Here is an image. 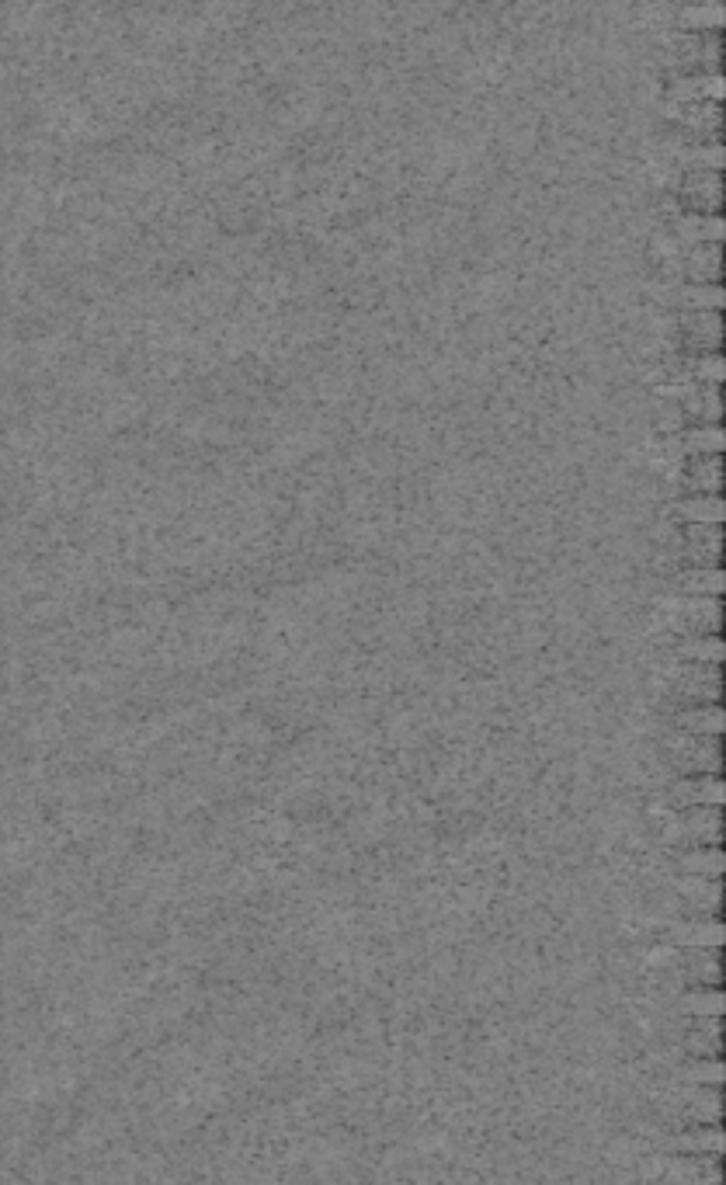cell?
I'll list each match as a JSON object with an SVG mask.
<instances>
[{"instance_id":"obj_1","label":"cell","mask_w":726,"mask_h":1185,"mask_svg":"<svg viewBox=\"0 0 726 1185\" xmlns=\"http://www.w3.org/2000/svg\"><path fill=\"white\" fill-rule=\"evenodd\" d=\"M720 623H723V609L713 595H688L681 602L667 605V626H671V633H685V636L716 633Z\"/></svg>"},{"instance_id":"obj_2","label":"cell","mask_w":726,"mask_h":1185,"mask_svg":"<svg viewBox=\"0 0 726 1185\" xmlns=\"http://www.w3.org/2000/svg\"><path fill=\"white\" fill-rule=\"evenodd\" d=\"M674 737L671 744V762L678 765V772L685 775H706V772H720L723 765V748L720 737H706V734H688Z\"/></svg>"},{"instance_id":"obj_3","label":"cell","mask_w":726,"mask_h":1185,"mask_svg":"<svg viewBox=\"0 0 726 1185\" xmlns=\"http://www.w3.org/2000/svg\"><path fill=\"white\" fill-rule=\"evenodd\" d=\"M671 841L678 845H720L723 841V814L720 807H685L671 831Z\"/></svg>"},{"instance_id":"obj_4","label":"cell","mask_w":726,"mask_h":1185,"mask_svg":"<svg viewBox=\"0 0 726 1185\" xmlns=\"http://www.w3.org/2000/svg\"><path fill=\"white\" fill-rule=\"evenodd\" d=\"M720 668L709 661H685V668L674 678V692L688 702H716L720 699Z\"/></svg>"},{"instance_id":"obj_5","label":"cell","mask_w":726,"mask_h":1185,"mask_svg":"<svg viewBox=\"0 0 726 1185\" xmlns=\"http://www.w3.org/2000/svg\"><path fill=\"white\" fill-rule=\"evenodd\" d=\"M726 796V786L723 779L716 772H706V775H688L685 782H678V786L671 789V796H667V803H671L674 810H685V807H720Z\"/></svg>"},{"instance_id":"obj_6","label":"cell","mask_w":726,"mask_h":1185,"mask_svg":"<svg viewBox=\"0 0 726 1185\" xmlns=\"http://www.w3.org/2000/svg\"><path fill=\"white\" fill-rule=\"evenodd\" d=\"M685 557L695 567H720L723 560V532L720 522H688Z\"/></svg>"},{"instance_id":"obj_7","label":"cell","mask_w":726,"mask_h":1185,"mask_svg":"<svg viewBox=\"0 0 726 1185\" xmlns=\"http://www.w3.org/2000/svg\"><path fill=\"white\" fill-rule=\"evenodd\" d=\"M726 939V928L723 921L716 918V914H709V918H699V921H685V925H674L671 928V942H678V946H706V949H720Z\"/></svg>"},{"instance_id":"obj_8","label":"cell","mask_w":726,"mask_h":1185,"mask_svg":"<svg viewBox=\"0 0 726 1185\" xmlns=\"http://www.w3.org/2000/svg\"><path fill=\"white\" fill-rule=\"evenodd\" d=\"M678 730L720 737L723 734V706L720 702H692V706H685L678 713Z\"/></svg>"},{"instance_id":"obj_9","label":"cell","mask_w":726,"mask_h":1185,"mask_svg":"<svg viewBox=\"0 0 726 1185\" xmlns=\"http://www.w3.org/2000/svg\"><path fill=\"white\" fill-rule=\"evenodd\" d=\"M678 894L685 897L688 904L695 907V911L702 914H716L720 911V901H723V890H720V880H706V876H695V873H685L678 880Z\"/></svg>"},{"instance_id":"obj_10","label":"cell","mask_w":726,"mask_h":1185,"mask_svg":"<svg viewBox=\"0 0 726 1185\" xmlns=\"http://www.w3.org/2000/svg\"><path fill=\"white\" fill-rule=\"evenodd\" d=\"M723 487V466L716 452H706V459H692L685 470L688 494H716Z\"/></svg>"},{"instance_id":"obj_11","label":"cell","mask_w":726,"mask_h":1185,"mask_svg":"<svg viewBox=\"0 0 726 1185\" xmlns=\"http://www.w3.org/2000/svg\"><path fill=\"white\" fill-rule=\"evenodd\" d=\"M674 515L681 522H723L726 504L720 494H688L685 501L674 504Z\"/></svg>"},{"instance_id":"obj_12","label":"cell","mask_w":726,"mask_h":1185,"mask_svg":"<svg viewBox=\"0 0 726 1185\" xmlns=\"http://www.w3.org/2000/svg\"><path fill=\"white\" fill-rule=\"evenodd\" d=\"M723 1147H726V1140H723L720 1123H706V1126H699V1130H685L678 1140H674V1151L678 1154H716V1158H720Z\"/></svg>"},{"instance_id":"obj_13","label":"cell","mask_w":726,"mask_h":1185,"mask_svg":"<svg viewBox=\"0 0 726 1185\" xmlns=\"http://www.w3.org/2000/svg\"><path fill=\"white\" fill-rule=\"evenodd\" d=\"M685 1050L695 1053V1057H720V1050H723L720 1019H713V1015H699V1019H695V1029L685 1040Z\"/></svg>"},{"instance_id":"obj_14","label":"cell","mask_w":726,"mask_h":1185,"mask_svg":"<svg viewBox=\"0 0 726 1185\" xmlns=\"http://www.w3.org/2000/svg\"><path fill=\"white\" fill-rule=\"evenodd\" d=\"M681 869L706 880H723V848L720 845H692L681 855Z\"/></svg>"},{"instance_id":"obj_15","label":"cell","mask_w":726,"mask_h":1185,"mask_svg":"<svg viewBox=\"0 0 726 1185\" xmlns=\"http://www.w3.org/2000/svg\"><path fill=\"white\" fill-rule=\"evenodd\" d=\"M678 1008L688 1015V1019H699V1015H713V1019H720L723 1015L720 984H706V987H695V991H685V998L678 1001Z\"/></svg>"},{"instance_id":"obj_16","label":"cell","mask_w":726,"mask_h":1185,"mask_svg":"<svg viewBox=\"0 0 726 1185\" xmlns=\"http://www.w3.org/2000/svg\"><path fill=\"white\" fill-rule=\"evenodd\" d=\"M681 967H685V977L695 980V984H720V956H716V949L688 946V956Z\"/></svg>"},{"instance_id":"obj_17","label":"cell","mask_w":726,"mask_h":1185,"mask_svg":"<svg viewBox=\"0 0 726 1185\" xmlns=\"http://www.w3.org/2000/svg\"><path fill=\"white\" fill-rule=\"evenodd\" d=\"M726 654L723 640L716 633H699V636H685V640L678 643V657L681 661H709V664H720Z\"/></svg>"},{"instance_id":"obj_18","label":"cell","mask_w":726,"mask_h":1185,"mask_svg":"<svg viewBox=\"0 0 726 1185\" xmlns=\"http://www.w3.org/2000/svg\"><path fill=\"white\" fill-rule=\"evenodd\" d=\"M681 591L685 595H713L720 598L723 595V570L720 567H695V570H685V574L678 577Z\"/></svg>"},{"instance_id":"obj_19","label":"cell","mask_w":726,"mask_h":1185,"mask_svg":"<svg viewBox=\"0 0 726 1185\" xmlns=\"http://www.w3.org/2000/svg\"><path fill=\"white\" fill-rule=\"evenodd\" d=\"M688 1116L695 1123H720L723 1116V1099L716 1092V1085H695V1099L688 1106Z\"/></svg>"},{"instance_id":"obj_20","label":"cell","mask_w":726,"mask_h":1185,"mask_svg":"<svg viewBox=\"0 0 726 1185\" xmlns=\"http://www.w3.org/2000/svg\"><path fill=\"white\" fill-rule=\"evenodd\" d=\"M678 1074L688 1081V1085H716V1088H720L726 1078L720 1057H695L692 1064H685Z\"/></svg>"},{"instance_id":"obj_21","label":"cell","mask_w":726,"mask_h":1185,"mask_svg":"<svg viewBox=\"0 0 726 1185\" xmlns=\"http://www.w3.org/2000/svg\"><path fill=\"white\" fill-rule=\"evenodd\" d=\"M685 445H688V452H720L723 449V431L716 428V424L699 428V431H688Z\"/></svg>"}]
</instances>
